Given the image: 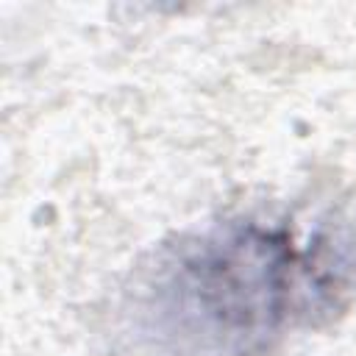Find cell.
Segmentation results:
<instances>
[{"mask_svg":"<svg viewBox=\"0 0 356 356\" xmlns=\"http://www.w3.org/2000/svg\"><path fill=\"white\" fill-rule=\"evenodd\" d=\"M295 270V250L275 234L256 225L211 234L164 264L156 325L200 353H248L284 323Z\"/></svg>","mask_w":356,"mask_h":356,"instance_id":"cell-1","label":"cell"}]
</instances>
